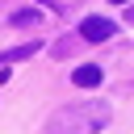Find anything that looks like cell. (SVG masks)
<instances>
[{
  "label": "cell",
  "mask_w": 134,
  "mask_h": 134,
  "mask_svg": "<svg viewBox=\"0 0 134 134\" xmlns=\"http://www.w3.org/2000/svg\"><path fill=\"white\" fill-rule=\"evenodd\" d=\"M38 21V8H21V13H13V25H34Z\"/></svg>",
  "instance_id": "5b68a950"
},
{
  "label": "cell",
  "mask_w": 134,
  "mask_h": 134,
  "mask_svg": "<svg viewBox=\"0 0 134 134\" xmlns=\"http://www.w3.org/2000/svg\"><path fill=\"white\" fill-rule=\"evenodd\" d=\"M113 4H130V0H113Z\"/></svg>",
  "instance_id": "52a82bcc"
},
{
  "label": "cell",
  "mask_w": 134,
  "mask_h": 134,
  "mask_svg": "<svg viewBox=\"0 0 134 134\" xmlns=\"http://www.w3.org/2000/svg\"><path fill=\"white\" fill-rule=\"evenodd\" d=\"M71 80H75L80 88H96V84H100V67H96V63H84V67L71 71Z\"/></svg>",
  "instance_id": "3957f363"
},
{
  "label": "cell",
  "mask_w": 134,
  "mask_h": 134,
  "mask_svg": "<svg viewBox=\"0 0 134 134\" xmlns=\"http://www.w3.org/2000/svg\"><path fill=\"white\" fill-rule=\"evenodd\" d=\"M38 50V42H25V46H13V50H0V67L4 63H21V59H29Z\"/></svg>",
  "instance_id": "277c9868"
},
{
  "label": "cell",
  "mask_w": 134,
  "mask_h": 134,
  "mask_svg": "<svg viewBox=\"0 0 134 134\" xmlns=\"http://www.w3.org/2000/svg\"><path fill=\"white\" fill-rule=\"evenodd\" d=\"M113 109L105 100H84V105H67L59 113H50L46 121V134H100L109 126Z\"/></svg>",
  "instance_id": "6da1fadb"
},
{
  "label": "cell",
  "mask_w": 134,
  "mask_h": 134,
  "mask_svg": "<svg viewBox=\"0 0 134 134\" xmlns=\"http://www.w3.org/2000/svg\"><path fill=\"white\" fill-rule=\"evenodd\" d=\"M126 21H130V25H134V4H130V8H126Z\"/></svg>",
  "instance_id": "8992f818"
},
{
  "label": "cell",
  "mask_w": 134,
  "mask_h": 134,
  "mask_svg": "<svg viewBox=\"0 0 134 134\" xmlns=\"http://www.w3.org/2000/svg\"><path fill=\"white\" fill-rule=\"evenodd\" d=\"M117 34V25L109 21V17H84L80 21V38H88V42H105V38H113Z\"/></svg>",
  "instance_id": "7a4b0ae2"
}]
</instances>
